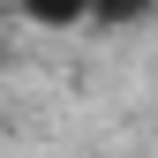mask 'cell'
I'll use <instances>...</instances> for the list:
<instances>
[{"mask_svg": "<svg viewBox=\"0 0 158 158\" xmlns=\"http://www.w3.org/2000/svg\"><path fill=\"white\" fill-rule=\"evenodd\" d=\"M23 15H30V23H83L90 0H23Z\"/></svg>", "mask_w": 158, "mask_h": 158, "instance_id": "1", "label": "cell"}, {"mask_svg": "<svg viewBox=\"0 0 158 158\" xmlns=\"http://www.w3.org/2000/svg\"><path fill=\"white\" fill-rule=\"evenodd\" d=\"M90 15H98V23H143L151 0H90Z\"/></svg>", "mask_w": 158, "mask_h": 158, "instance_id": "2", "label": "cell"}]
</instances>
